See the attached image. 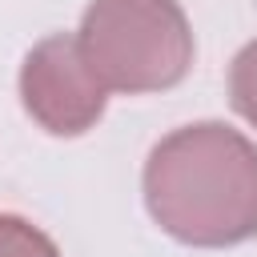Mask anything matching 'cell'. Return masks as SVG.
I'll return each instance as SVG.
<instances>
[{"label":"cell","instance_id":"6da1fadb","mask_svg":"<svg viewBox=\"0 0 257 257\" xmlns=\"http://www.w3.org/2000/svg\"><path fill=\"white\" fill-rule=\"evenodd\" d=\"M141 193L173 241L193 249L245 245L257 237V145L221 120L181 124L149 149Z\"/></svg>","mask_w":257,"mask_h":257},{"label":"cell","instance_id":"7a4b0ae2","mask_svg":"<svg viewBox=\"0 0 257 257\" xmlns=\"http://www.w3.org/2000/svg\"><path fill=\"white\" fill-rule=\"evenodd\" d=\"M76 44L104 92H165L193 68V28L177 0H92Z\"/></svg>","mask_w":257,"mask_h":257},{"label":"cell","instance_id":"3957f363","mask_svg":"<svg viewBox=\"0 0 257 257\" xmlns=\"http://www.w3.org/2000/svg\"><path fill=\"white\" fill-rule=\"evenodd\" d=\"M20 104L52 137L88 133L108 104L104 84L92 76L76 32H52L28 48L20 64Z\"/></svg>","mask_w":257,"mask_h":257},{"label":"cell","instance_id":"277c9868","mask_svg":"<svg viewBox=\"0 0 257 257\" xmlns=\"http://www.w3.org/2000/svg\"><path fill=\"white\" fill-rule=\"evenodd\" d=\"M0 257H60L56 241L16 213H0Z\"/></svg>","mask_w":257,"mask_h":257},{"label":"cell","instance_id":"5b68a950","mask_svg":"<svg viewBox=\"0 0 257 257\" xmlns=\"http://www.w3.org/2000/svg\"><path fill=\"white\" fill-rule=\"evenodd\" d=\"M229 104L241 120L257 128V36L229 64Z\"/></svg>","mask_w":257,"mask_h":257}]
</instances>
